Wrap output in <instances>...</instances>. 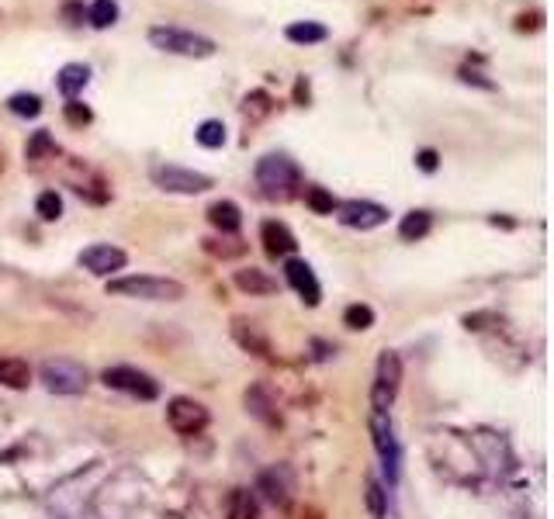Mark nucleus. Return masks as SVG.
<instances>
[{"label":"nucleus","mask_w":554,"mask_h":519,"mask_svg":"<svg viewBox=\"0 0 554 519\" xmlns=\"http://www.w3.org/2000/svg\"><path fill=\"white\" fill-rule=\"evenodd\" d=\"M257 183H260V191H264L267 198L291 201L298 194V187H302V170L285 153H270L257 163Z\"/></svg>","instance_id":"1"},{"label":"nucleus","mask_w":554,"mask_h":519,"mask_svg":"<svg viewBox=\"0 0 554 519\" xmlns=\"http://www.w3.org/2000/svg\"><path fill=\"white\" fill-rule=\"evenodd\" d=\"M107 294L118 298H139V302H181L187 287L174 277H149V274H132V277H115L107 281Z\"/></svg>","instance_id":"2"},{"label":"nucleus","mask_w":554,"mask_h":519,"mask_svg":"<svg viewBox=\"0 0 554 519\" xmlns=\"http://www.w3.org/2000/svg\"><path fill=\"white\" fill-rule=\"evenodd\" d=\"M149 42L159 52H174V55H187V59H209V55L218 52L215 38L198 35V31H184V28H174V25L149 28Z\"/></svg>","instance_id":"3"},{"label":"nucleus","mask_w":554,"mask_h":519,"mask_svg":"<svg viewBox=\"0 0 554 519\" xmlns=\"http://www.w3.org/2000/svg\"><path fill=\"white\" fill-rule=\"evenodd\" d=\"M38 378L42 385L53 391V395H80L90 385V374L87 367L70 357H49V361L38 367Z\"/></svg>","instance_id":"4"},{"label":"nucleus","mask_w":554,"mask_h":519,"mask_svg":"<svg viewBox=\"0 0 554 519\" xmlns=\"http://www.w3.org/2000/svg\"><path fill=\"white\" fill-rule=\"evenodd\" d=\"M402 385V357L396 350H385L378 357V370H374V388H371V413H388Z\"/></svg>","instance_id":"5"},{"label":"nucleus","mask_w":554,"mask_h":519,"mask_svg":"<svg viewBox=\"0 0 554 519\" xmlns=\"http://www.w3.org/2000/svg\"><path fill=\"white\" fill-rule=\"evenodd\" d=\"M149 177H153L159 191H170V194H201V191H209L215 183L209 174L187 170V166H177V163H157L149 170Z\"/></svg>","instance_id":"6"},{"label":"nucleus","mask_w":554,"mask_h":519,"mask_svg":"<svg viewBox=\"0 0 554 519\" xmlns=\"http://www.w3.org/2000/svg\"><path fill=\"white\" fill-rule=\"evenodd\" d=\"M101 381H105L107 388L125 391V395L142 398V402H153V398H159V385H157V381H153L146 370L129 367V363H115V367H107L105 374H101Z\"/></svg>","instance_id":"7"},{"label":"nucleus","mask_w":554,"mask_h":519,"mask_svg":"<svg viewBox=\"0 0 554 519\" xmlns=\"http://www.w3.org/2000/svg\"><path fill=\"white\" fill-rule=\"evenodd\" d=\"M371 437H374V450H378V457H381V467H385L388 481L396 485L398 464H402V450H398L396 426H392L388 413H371Z\"/></svg>","instance_id":"8"},{"label":"nucleus","mask_w":554,"mask_h":519,"mask_svg":"<svg viewBox=\"0 0 554 519\" xmlns=\"http://www.w3.org/2000/svg\"><path fill=\"white\" fill-rule=\"evenodd\" d=\"M166 422H170L174 433L194 437V433H201V430L209 426V409H205L201 402L181 395V398H170V405H166Z\"/></svg>","instance_id":"9"},{"label":"nucleus","mask_w":554,"mask_h":519,"mask_svg":"<svg viewBox=\"0 0 554 519\" xmlns=\"http://www.w3.org/2000/svg\"><path fill=\"white\" fill-rule=\"evenodd\" d=\"M77 263L83 270H90L94 277H111L115 270H122L129 257H125V250H118V246H111V242H94V246H87V250H80Z\"/></svg>","instance_id":"10"},{"label":"nucleus","mask_w":554,"mask_h":519,"mask_svg":"<svg viewBox=\"0 0 554 519\" xmlns=\"http://www.w3.org/2000/svg\"><path fill=\"white\" fill-rule=\"evenodd\" d=\"M257 492L264 495L270 506H277V509H288V506H291V492H294V471H291L288 464L267 467L264 474L257 478Z\"/></svg>","instance_id":"11"},{"label":"nucleus","mask_w":554,"mask_h":519,"mask_svg":"<svg viewBox=\"0 0 554 519\" xmlns=\"http://www.w3.org/2000/svg\"><path fill=\"white\" fill-rule=\"evenodd\" d=\"M337 218L346 229L368 233V229H378L388 222V208L374 205V201H344V205H337Z\"/></svg>","instance_id":"12"},{"label":"nucleus","mask_w":554,"mask_h":519,"mask_svg":"<svg viewBox=\"0 0 554 519\" xmlns=\"http://www.w3.org/2000/svg\"><path fill=\"white\" fill-rule=\"evenodd\" d=\"M285 277H288V285L294 287V294H298L309 309H316L319 302H322V287H319L316 270H312L305 260L288 257V263H285Z\"/></svg>","instance_id":"13"},{"label":"nucleus","mask_w":554,"mask_h":519,"mask_svg":"<svg viewBox=\"0 0 554 519\" xmlns=\"http://www.w3.org/2000/svg\"><path fill=\"white\" fill-rule=\"evenodd\" d=\"M260 242H264L267 257H291L298 250L294 233H291L285 222H277V218H267L264 225H260Z\"/></svg>","instance_id":"14"},{"label":"nucleus","mask_w":554,"mask_h":519,"mask_svg":"<svg viewBox=\"0 0 554 519\" xmlns=\"http://www.w3.org/2000/svg\"><path fill=\"white\" fill-rule=\"evenodd\" d=\"M233 339H236L239 346L246 350V353H253V357H270V339L267 333L257 326V322H250V319H233Z\"/></svg>","instance_id":"15"},{"label":"nucleus","mask_w":554,"mask_h":519,"mask_svg":"<svg viewBox=\"0 0 554 519\" xmlns=\"http://www.w3.org/2000/svg\"><path fill=\"white\" fill-rule=\"evenodd\" d=\"M243 402H246V413L253 415V419H260L264 426H281V413H277V402L270 398V391L264 385H253V388H246L243 395Z\"/></svg>","instance_id":"16"},{"label":"nucleus","mask_w":554,"mask_h":519,"mask_svg":"<svg viewBox=\"0 0 554 519\" xmlns=\"http://www.w3.org/2000/svg\"><path fill=\"white\" fill-rule=\"evenodd\" d=\"M209 222L222 235H236L239 225H243V211H239L236 201H215L209 208Z\"/></svg>","instance_id":"17"},{"label":"nucleus","mask_w":554,"mask_h":519,"mask_svg":"<svg viewBox=\"0 0 554 519\" xmlns=\"http://www.w3.org/2000/svg\"><path fill=\"white\" fill-rule=\"evenodd\" d=\"M233 281H236L239 291H246V294H274L277 291V281L264 274V270H257V267H243L233 274Z\"/></svg>","instance_id":"18"},{"label":"nucleus","mask_w":554,"mask_h":519,"mask_svg":"<svg viewBox=\"0 0 554 519\" xmlns=\"http://www.w3.org/2000/svg\"><path fill=\"white\" fill-rule=\"evenodd\" d=\"M87 80H90V70H87L83 63H66V66L55 73V87H59V94L70 101V98H77L80 90L87 87Z\"/></svg>","instance_id":"19"},{"label":"nucleus","mask_w":554,"mask_h":519,"mask_svg":"<svg viewBox=\"0 0 554 519\" xmlns=\"http://www.w3.org/2000/svg\"><path fill=\"white\" fill-rule=\"evenodd\" d=\"M0 385L14 391H25L31 385V367L18 357H0Z\"/></svg>","instance_id":"20"},{"label":"nucleus","mask_w":554,"mask_h":519,"mask_svg":"<svg viewBox=\"0 0 554 519\" xmlns=\"http://www.w3.org/2000/svg\"><path fill=\"white\" fill-rule=\"evenodd\" d=\"M285 38L294 42V46H316V42H326L329 38V28L319 25V21H291L285 28Z\"/></svg>","instance_id":"21"},{"label":"nucleus","mask_w":554,"mask_h":519,"mask_svg":"<svg viewBox=\"0 0 554 519\" xmlns=\"http://www.w3.org/2000/svg\"><path fill=\"white\" fill-rule=\"evenodd\" d=\"M430 229H433V215H430V211H422V208L409 211V215L398 222V235H402L405 242H416V239H422Z\"/></svg>","instance_id":"22"},{"label":"nucleus","mask_w":554,"mask_h":519,"mask_svg":"<svg viewBox=\"0 0 554 519\" xmlns=\"http://www.w3.org/2000/svg\"><path fill=\"white\" fill-rule=\"evenodd\" d=\"M229 519H260V502L250 489H236L229 495Z\"/></svg>","instance_id":"23"},{"label":"nucleus","mask_w":554,"mask_h":519,"mask_svg":"<svg viewBox=\"0 0 554 519\" xmlns=\"http://www.w3.org/2000/svg\"><path fill=\"white\" fill-rule=\"evenodd\" d=\"M194 139H198L205 149H222V146H226V125H222L218 118H209V122H201V125L194 129Z\"/></svg>","instance_id":"24"},{"label":"nucleus","mask_w":554,"mask_h":519,"mask_svg":"<svg viewBox=\"0 0 554 519\" xmlns=\"http://www.w3.org/2000/svg\"><path fill=\"white\" fill-rule=\"evenodd\" d=\"M25 156L31 159V163H38V159H53V156H55V139H53V135H49L46 129L35 132V135L28 139Z\"/></svg>","instance_id":"25"},{"label":"nucleus","mask_w":554,"mask_h":519,"mask_svg":"<svg viewBox=\"0 0 554 519\" xmlns=\"http://www.w3.org/2000/svg\"><path fill=\"white\" fill-rule=\"evenodd\" d=\"M87 21L94 28H111L118 21V4L115 0H94L87 11Z\"/></svg>","instance_id":"26"},{"label":"nucleus","mask_w":554,"mask_h":519,"mask_svg":"<svg viewBox=\"0 0 554 519\" xmlns=\"http://www.w3.org/2000/svg\"><path fill=\"white\" fill-rule=\"evenodd\" d=\"M7 107H11V115H18V118H38L42 115V98L38 94H14L11 101H7Z\"/></svg>","instance_id":"27"},{"label":"nucleus","mask_w":554,"mask_h":519,"mask_svg":"<svg viewBox=\"0 0 554 519\" xmlns=\"http://www.w3.org/2000/svg\"><path fill=\"white\" fill-rule=\"evenodd\" d=\"M364 498H368L371 516H374V519H388V492H385V485H381V481H374V478H371Z\"/></svg>","instance_id":"28"},{"label":"nucleus","mask_w":554,"mask_h":519,"mask_svg":"<svg viewBox=\"0 0 554 519\" xmlns=\"http://www.w3.org/2000/svg\"><path fill=\"white\" fill-rule=\"evenodd\" d=\"M305 205L312 208L316 215H333L340 201H337V198H333L326 187H309V191H305Z\"/></svg>","instance_id":"29"},{"label":"nucleus","mask_w":554,"mask_h":519,"mask_svg":"<svg viewBox=\"0 0 554 519\" xmlns=\"http://www.w3.org/2000/svg\"><path fill=\"white\" fill-rule=\"evenodd\" d=\"M63 118H66L73 129H83V125H90V122H94V111H90L83 101H77V98H70V101L63 104Z\"/></svg>","instance_id":"30"},{"label":"nucleus","mask_w":554,"mask_h":519,"mask_svg":"<svg viewBox=\"0 0 554 519\" xmlns=\"http://www.w3.org/2000/svg\"><path fill=\"white\" fill-rule=\"evenodd\" d=\"M35 211H38L42 222H55V218L63 215V198H59L55 191H42L38 201H35Z\"/></svg>","instance_id":"31"},{"label":"nucleus","mask_w":554,"mask_h":519,"mask_svg":"<svg viewBox=\"0 0 554 519\" xmlns=\"http://www.w3.org/2000/svg\"><path fill=\"white\" fill-rule=\"evenodd\" d=\"M344 326L346 329H371L374 326V309L371 305H350L344 311Z\"/></svg>","instance_id":"32"},{"label":"nucleus","mask_w":554,"mask_h":519,"mask_svg":"<svg viewBox=\"0 0 554 519\" xmlns=\"http://www.w3.org/2000/svg\"><path fill=\"white\" fill-rule=\"evenodd\" d=\"M243 104H246V115H253V118H264L267 111L274 107L267 90H253V94H246V101H243Z\"/></svg>","instance_id":"33"},{"label":"nucleus","mask_w":554,"mask_h":519,"mask_svg":"<svg viewBox=\"0 0 554 519\" xmlns=\"http://www.w3.org/2000/svg\"><path fill=\"white\" fill-rule=\"evenodd\" d=\"M205 250H209L211 257H222V260H229V257H239L246 246H222L218 239H205Z\"/></svg>","instance_id":"34"},{"label":"nucleus","mask_w":554,"mask_h":519,"mask_svg":"<svg viewBox=\"0 0 554 519\" xmlns=\"http://www.w3.org/2000/svg\"><path fill=\"white\" fill-rule=\"evenodd\" d=\"M63 18H66L70 25H83L87 11H83V4H80V0H66V4H63Z\"/></svg>","instance_id":"35"},{"label":"nucleus","mask_w":554,"mask_h":519,"mask_svg":"<svg viewBox=\"0 0 554 519\" xmlns=\"http://www.w3.org/2000/svg\"><path fill=\"white\" fill-rule=\"evenodd\" d=\"M537 28H544V14L541 11H530V14L516 18V31H537Z\"/></svg>","instance_id":"36"},{"label":"nucleus","mask_w":554,"mask_h":519,"mask_svg":"<svg viewBox=\"0 0 554 519\" xmlns=\"http://www.w3.org/2000/svg\"><path fill=\"white\" fill-rule=\"evenodd\" d=\"M416 163H420V170L433 174V170H437V163H440V156H437V149H420V153H416Z\"/></svg>","instance_id":"37"},{"label":"nucleus","mask_w":554,"mask_h":519,"mask_svg":"<svg viewBox=\"0 0 554 519\" xmlns=\"http://www.w3.org/2000/svg\"><path fill=\"white\" fill-rule=\"evenodd\" d=\"M461 80H465V83H475V87H482V90H496V83L485 80L482 73H475V70H461Z\"/></svg>","instance_id":"38"},{"label":"nucleus","mask_w":554,"mask_h":519,"mask_svg":"<svg viewBox=\"0 0 554 519\" xmlns=\"http://www.w3.org/2000/svg\"><path fill=\"white\" fill-rule=\"evenodd\" d=\"M294 101L309 104V80L305 77H298V83H294Z\"/></svg>","instance_id":"39"},{"label":"nucleus","mask_w":554,"mask_h":519,"mask_svg":"<svg viewBox=\"0 0 554 519\" xmlns=\"http://www.w3.org/2000/svg\"><path fill=\"white\" fill-rule=\"evenodd\" d=\"M0 170H4V159H0Z\"/></svg>","instance_id":"40"}]
</instances>
